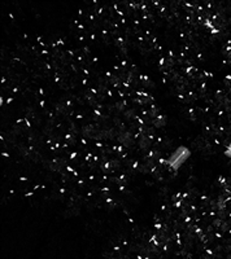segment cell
I'll use <instances>...</instances> for the list:
<instances>
[{"label":"cell","mask_w":231,"mask_h":259,"mask_svg":"<svg viewBox=\"0 0 231 259\" xmlns=\"http://www.w3.org/2000/svg\"><path fill=\"white\" fill-rule=\"evenodd\" d=\"M223 154H225V156L227 157V158L231 159V144H228V147L226 148V150H225V152H223Z\"/></svg>","instance_id":"2"},{"label":"cell","mask_w":231,"mask_h":259,"mask_svg":"<svg viewBox=\"0 0 231 259\" xmlns=\"http://www.w3.org/2000/svg\"><path fill=\"white\" fill-rule=\"evenodd\" d=\"M190 149L187 147H184V145H181V147H178L177 149L173 152L172 156L169 157V159L166 161V165L169 166L173 171H178L184 165V162L190 158Z\"/></svg>","instance_id":"1"}]
</instances>
